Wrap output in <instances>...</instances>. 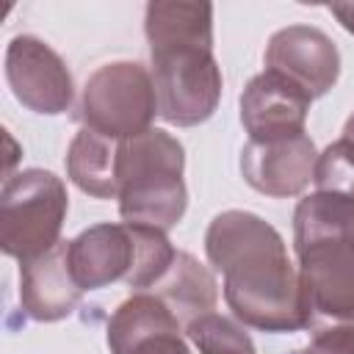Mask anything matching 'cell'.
Here are the masks:
<instances>
[{
	"instance_id": "10",
	"label": "cell",
	"mask_w": 354,
	"mask_h": 354,
	"mask_svg": "<svg viewBox=\"0 0 354 354\" xmlns=\"http://www.w3.org/2000/svg\"><path fill=\"white\" fill-rule=\"evenodd\" d=\"M180 318L155 296L133 293L108 321L111 354H191Z\"/></svg>"
},
{
	"instance_id": "3",
	"label": "cell",
	"mask_w": 354,
	"mask_h": 354,
	"mask_svg": "<svg viewBox=\"0 0 354 354\" xmlns=\"http://www.w3.org/2000/svg\"><path fill=\"white\" fill-rule=\"evenodd\" d=\"M185 152L166 130L149 127L119 141V216L124 224H141L160 232L177 227L185 213L188 191L183 183Z\"/></svg>"
},
{
	"instance_id": "13",
	"label": "cell",
	"mask_w": 354,
	"mask_h": 354,
	"mask_svg": "<svg viewBox=\"0 0 354 354\" xmlns=\"http://www.w3.org/2000/svg\"><path fill=\"white\" fill-rule=\"evenodd\" d=\"M66 249L69 241H61L47 254L19 263V304L28 318L53 324L77 307L83 290L72 277Z\"/></svg>"
},
{
	"instance_id": "2",
	"label": "cell",
	"mask_w": 354,
	"mask_h": 354,
	"mask_svg": "<svg viewBox=\"0 0 354 354\" xmlns=\"http://www.w3.org/2000/svg\"><path fill=\"white\" fill-rule=\"evenodd\" d=\"M304 329L354 326V199L315 191L293 213Z\"/></svg>"
},
{
	"instance_id": "5",
	"label": "cell",
	"mask_w": 354,
	"mask_h": 354,
	"mask_svg": "<svg viewBox=\"0 0 354 354\" xmlns=\"http://www.w3.org/2000/svg\"><path fill=\"white\" fill-rule=\"evenodd\" d=\"M158 116V94L152 72L138 61L102 64L83 86L77 119L83 127L124 141L152 127Z\"/></svg>"
},
{
	"instance_id": "22",
	"label": "cell",
	"mask_w": 354,
	"mask_h": 354,
	"mask_svg": "<svg viewBox=\"0 0 354 354\" xmlns=\"http://www.w3.org/2000/svg\"><path fill=\"white\" fill-rule=\"evenodd\" d=\"M343 138H348L351 144H354V113L346 119V124H343Z\"/></svg>"
},
{
	"instance_id": "16",
	"label": "cell",
	"mask_w": 354,
	"mask_h": 354,
	"mask_svg": "<svg viewBox=\"0 0 354 354\" xmlns=\"http://www.w3.org/2000/svg\"><path fill=\"white\" fill-rule=\"evenodd\" d=\"M119 141L105 138L88 127H83L66 152V174L69 180L88 196L116 199L119 196Z\"/></svg>"
},
{
	"instance_id": "7",
	"label": "cell",
	"mask_w": 354,
	"mask_h": 354,
	"mask_svg": "<svg viewBox=\"0 0 354 354\" xmlns=\"http://www.w3.org/2000/svg\"><path fill=\"white\" fill-rule=\"evenodd\" d=\"M6 80L19 105L33 113L58 116L75 97L64 58L36 36H14L6 50Z\"/></svg>"
},
{
	"instance_id": "6",
	"label": "cell",
	"mask_w": 354,
	"mask_h": 354,
	"mask_svg": "<svg viewBox=\"0 0 354 354\" xmlns=\"http://www.w3.org/2000/svg\"><path fill=\"white\" fill-rule=\"evenodd\" d=\"M158 116L177 127L207 122L221 100V69L213 47H169L149 53Z\"/></svg>"
},
{
	"instance_id": "17",
	"label": "cell",
	"mask_w": 354,
	"mask_h": 354,
	"mask_svg": "<svg viewBox=\"0 0 354 354\" xmlns=\"http://www.w3.org/2000/svg\"><path fill=\"white\" fill-rule=\"evenodd\" d=\"M130 227H133V238H136V266L124 285L133 288L136 293H147L169 271L177 249L169 243L166 232H160V230L141 227V224H130Z\"/></svg>"
},
{
	"instance_id": "9",
	"label": "cell",
	"mask_w": 354,
	"mask_h": 354,
	"mask_svg": "<svg viewBox=\"0 0 354 354\" xmlns=\"http://www.w3.org/2000/svg\"><path fill=\"white\" fill-rule=\"evenodd\" d=\"M310 97L279 72L254 75L241 94V124L249 141H282L304 133Z\"/></svg>"
},
{
	"instance_id": "8",
	"label": "cell",
	"mask_w": 354,
	"mask_h": 354,
	"mask_svg": "<svg viewBox=\"0 0 354 354\" xmlns=\"http://www.w3.org/2000/svg\"><path fill=\"white\" fill-rule=\"evenodd\" d=\"M266 69L285 75L310 100L324 97L340 75L335 41L313 25H288L266 44Z\"/></svg>"
},
{
	"instance_id": "18",
	"label": "cell",
	"mask_w": 354,
	"mask_h": 354,
	"mask_svg": "<svg viewBox=\"0 0 354 354\" xmlns=\"http://www.w3.org/2000/svg\"><path fill=\"white\" fill-rule=\"evenodd\" d=\"M185 335L199 354H254V343L249 332L238 321L218 313H205L188 321Z\"/></svg>"
},
{
	"instance_id": "15",
	"label": "cell",
	"mask_w": 354,
	"mask_h": 354,
	"mask_svg": "<svg viewBox=\"0 0 354 354\" xmlns=\"http://www.w3.org/2000/svg\"><path fill=\"white\" fill-rule=\"evenodd\" d=\"M152 293L180 318L183 329L188 321L213 313L218 301V285L207 266H202L194 254L180 252L174 254L169 271L160 277V282L152 288Z\"/></svg>"
},
{
	"instance_id": "4",
	"label": "cell",
	"mask_w": 354,
	"mask_h": 354,
	"mask_svg": "<svg viewBox=\"0 0 354 354\" xmlns=\"http://www.w3.org/2000/svg\"><path fill=\"white\" fill-rule=\"evenodd\" d=\"M69 210L66 185L47 169H25L11 174L0 191V246L8 257L28 263L61 241Z\"/></svg>"
},
{
	"instance_id": "11",
	"label": "cell",
	"mask_w": 354,
	"mask_h": 354,
	"mask_svg": "<svg viewBox=\"0 0 354 354\" xmlns=\"http://www.w3.org/2000/svg\"><path fill=\"white\" fill-rule=\"evenodd\" d=\"M315 144L307 133L282 141H249L241 149L243 180L266 196H299L315 171Z\"/></svg>"
},
{
	"instance_id": "20",
	"label": "cell",
	"mask_w": 354,
	"mask_h": 354,
	"mask_svg": "<svg viewBox=\"0 0 354 354\" xmlns=\"http://www.w3.org/2000/svg\"><path fill=\"white\" fill-rule=\"evenodd\" d=\"M290 354H354V326H335V329L313 332L310 343Z\"/></svg>"
},
{
	"instance_id": "14",
	"label": "cell",
	"mask_w": 354,
	"mask_h": 354,
	"mask_svg": "<svg viewBox=\"0 0 354 354\" xmlns=\"http://www.w3.org/2000/svg\"><path fill=\"white\" fill-rule=\"evenodd\" d=\"M149 53L169 47H213V6L155 0L144 11Z\"/></svg>"
},
{
	"instance_id": "21",
	"label": "cell",
	"mask_w": 354,
	"mask_h": 354,
	"mask_svg": "<svg viewBox=\"0 0 354 354\" xmlns=\"http://www.w3.org/2000/svg\"><path fill=\"white\" fill-rule=\"evenodd\" d=\"M329 8V14L348 30V33H354V3H332V6H326Z\"/></svg>"
},
{
	"instance_id": "1",
	"label": "cell",
	"mask_w": 354,
	"mask_h": 354,
	"mask_svg": "<svg viewBox=\"0 0 354 354\" xmlns=\"http://www.w3.org/2000/svg\"><path fill=\"white\" fill-rule=\"evenodd\" d=\"M205 252L224 277V301L232 315L260 332L304 329L299 274L282 235L257 213L224 210L205 232Z\"/></svg>"
},
{
	"instance_id": "12",
	"label": "cell",
	"mask_w": 354,
	"mask_h": 354,
	"mask_svg": "<svg viewBox=\"0 0 354 354\" xmlns=\"http://www.w3.org/2000/svg\"><path fill=\"white\" fill-rule=\"evenodd\" d=\"M69 268L80 290L127 282L136 266V238L130 224H94L69 241Z\"/></svg>"
},
{
	"instance_id": "19",
	"label": "cell",
	"mask_w": 354,
	"mask_h": 354,
	"mask_svg": "<svg viewBox=\"0 0 354 354\" xmlns=\"http://www.w3.org/2000/svg\"><path fill=\"white\" fill-rule=\"evenodd\" d=\"M313 183H315V191L354 199V144L348 138L340 136L318 155Z\"/></svg>"
}]
</instances>
